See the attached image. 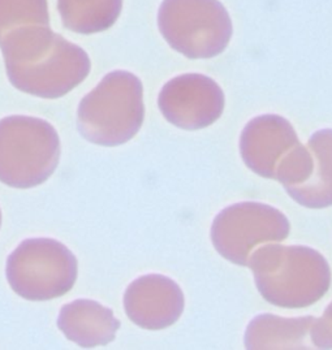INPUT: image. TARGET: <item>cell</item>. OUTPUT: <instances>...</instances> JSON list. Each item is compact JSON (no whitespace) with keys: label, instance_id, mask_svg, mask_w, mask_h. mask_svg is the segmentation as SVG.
Returning <instances> with one entry per match:
<instances>
[{"label":"cell","instance_id":"cell-4","mask_svg":"<svg viewBox=\"0 0 332 350\" xmlns=\"http://www.w3.org/2000/svg\"><path fill=\"white\" fill-rule=\"evenodd\" d=\"M60 138L53 125L31 116L0 120V183L14 189L38 187L60 161Z\"/></svg>","mask_w":332,"mask_h":350},{"label":"cell","instance_id":"cell-16","mask_svg":"<svg viewBox=\"0 0 332 350\" xmlns=\"http://www.w3.org/2000/svg\"><path fill=\"white\" fill-rule=\"evenodd\" d=\"M311 342L319 349H332V302L311 325Z\"/></svg>","mask_w":332,"mask_h":350},{"label":"cell","instance_id":"cell-17","mask_svg":"<svg viewBox=\"0 0 332 350\" xmlns=\"http://www.w3.org/2000/svg\"><path fill=\"white\" fill-rule=\"evenodd\" d=\"M0 226H1V211H0Z\"/></svg>","mask_w":332,"mask_h":350},{"label":"cell","instance_id":"cell-12","mask_svg":"<svg viewBox=\"0 0 332 350\" xmlns=\"http://www.w3.org/2000/svg\"><path fill=\"white\" fill-rule=\"evenodd\" d=\"M58 327L81 348H97L115 340L120 322L105 305L93 299H76L62 308Z\"/></svg>","mask_w":332,"mask_h":350},{"label":"cell","instance_id":"cell-5","mask_svg":"<svg viewBox=\"0 0 332 350\" xmlns=\"http://www.w3.org/2000/svg\"><path fill=\"white\" fill-rule=\"evenodd\" d=\"M5 275L16 295L27 301H50L75 286L79 263L56 240L27 239L8 256Z\"/></svg>","mask_w":332,"mask_h":350},{"label":"cell","instance_id":"cell-7","mask_svg":"<svg viewBox=\"0 0 332 350\" xmlns=\"http://www.w3.org/2000/svg\"><path fill=\"white\" fill-rule=\"evenodd\" d=\"M290 232V220L278 208L265 203L241 202L228 206L214 219L212 241L225 259L248 266L258 246L280 243Z\"/></svg>","mask_w":332,"mask_h":350},{"label":"cell","instance_id":"cell-1","mask_svg":"<svg viewBox=\"0 0 332 350\" xmlns=\"http://www.w3.org/2000/svg\"><path fill=\"white\" fill-rule=\"evenodd\" d=\"M8 80L25 94L56 99L86 80L92 62L49 25L17 27L0 41Z\"/></svg>","mask_w":332,"mask_h":350},{"label":"cell","instance_id":"cell-3","mask_svg":"<svg viewBox=\"0 0 332 350\" xmlns=\"http://www.w3.org/2000/svg\"><path fill=\"white\" fill-rule=\"evenodd\" d=\"M145 119L144 86L127 70L106 75L81 99L77 128L89 142L114 148L131 141Z\"/></svg>","mask_w":332,"mask_h":350},{"label":"cell","instance_id":"cell-6","mask_svg":"<svg viewBox=\"0 0 332 350\" xmlns=\"http://www.w3.org/2000/svg\"><path fill=\"white\" fill-rule=\"evenodd\" d=\"M160 33L177 53L189 59L222 54L232 37V21L219 0H163Z\"/></svg>","mask_w":332,"mask_h":350},{"label":"cell","instance_id":"cell-2","mask_svg":"<svg viewBox=\"0 0 332 350\" xmlns=\"http://www.w3.org/2000/svg\"><path fill=\"white\" fill-rule=\"evenodd\" d=\"M248 267L261 296L284 309L314 305L331 285L327 259L303 245L265 243L253 252Z\"/></svg>","mask_w":332,"mask_h":350},{"label":"cell","instance_id":"cell-9","mask_svg":"<svg viewBox=\"0 0 332 350\" xmlns=\"http://www.w3.org/2000/svg\"><path fill=\"white\" fill-rule=\"evenodd\" d=\"M300 145L292 124L279 115L254 118L240 135V154L246 167L271 180H279Z\"/></svg>","mask_w":332,"mask_h":350},{"label":"cell","instance_id":"cell-15","mask_svg":"<svg viewBox=\"0 0 332 350\" xmlns=\"http://www.w3.org/2000/svg\"><path fill=\"white\" fill-rule=\"evenodd\" d=\"M27 25H50L47 0H0V41Z\"/></svg>","mask_w":332,"mask_h":350},{"label":"cell","instance_id":"cell-8","mask_svg":"<svg viewBox=\"0 0 332 350\" xmlns=\"http://www.w3.org/2000/svg\"><path fill=\"white\" fill-rule=\"evenodd\" d=\"M225 93L216 82L199 73L167 82L158 98L162 115L175 126L199 131L216 122L225 109Z\"/></svg>","mask_w":332,"mask_h":350},{"label":"cell","instance_id":"cell-14","mask_svg":"<svg viewBox=\"0 0 332 350\" xmlns=\"http://www.w3.org/2000/svg\"><path fill=\"white\" fill-rule=\"evenodd\" d=\"M123 0H58L63 25L77 34H97L118 21Z\"/></svg>","mask_w":332,"mask_h":350},{"label":"cell","instance_id":"cell-13","mask_svg":"<svg viewBox=\"0 0 332 350\" xmlns=\"http://www.w3.org/2000/svg\"><path fill=\"white\" fill-rule=\"evenodd\" d=\"M314 317L281 318L274 314L255 317L245 332L246 349H306L305 340Z\"/></svg>","mask_w":332,"mask_h":350},{"label":"cell","instance_id":"cell-11","mask_svg":"<svg viewBox=\"0 0 332 350\" xmlns=\"http://www.w3.org/2000/svg\"><path fill=\"white\" fill-rule=\"evenodd\" d=\"M284 189L307 208L332 206V129H322L310 137L296 174Z\"/></svg>","mask_w":332,"mask_h":350},{"label":"cell","instance_id":"cell-10","mask_svg":"<svg viewBox=\"0 0 332 350\" xmlns=\"http://www.w3.org/2000/svg\"><path fill=\"white\" fill-rule=\"evenodd\" d=\"M184 293L173 279L150 273L128 285L124 309L133 323L144 329L158 331L176 323L184 311Z\"/></svg>","mask_w":332,"mask_h":350}]
</instances>
